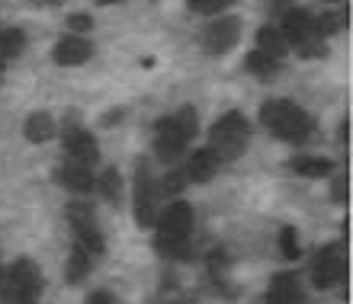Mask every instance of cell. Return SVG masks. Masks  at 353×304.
<instances>
[{
	"mask_svg": "<svg viewBox=\"0 0 353 304\" xmlns=\"http://www.w3.org/2000/svg\"><path fill=\"white\" fill-rule=\"evenodd\" d=\"M193 205H186L183 199L168 202V208H161L154 218V250L164 259H186L190 243H193Z\"/></svg>",
	"mask_w": 353,
	"mask_h": 304,
	"instance_id": "obj_1",
	"label": "cell"
},
{
	"mask_svg": "<svg viewBox=\"0 0 353 304\" xmlns=\"http://www.w3.org/2000/svg\"><path fill=\"white\" fill-rule=\"evenodd\" d=\"M257 119H261V125L273 135V138L289 141V144H302V141H308L318 129L315 119H312V112L302 109V106L292 100H283V96L263 100Z\"/></svg>",
	"mask_w": 353,
	"mask_h": 304,
	"instance_id": "obj_2",
	"label": "cell"
},
{
	"mask_svg": "<svg viewBox=\"0 0 353 304\" xmlns=\"http://www.w3.org/2000/svg\"><path fill=\"white\" fill-rule=\"evenodd\" d=\"M196 131H199V116H196L193 106H183V109L174 112V116H164V119H158V125H154V154H158L164 164L183 157L186 148H190V141L196 138Z\"/></svg>",
	"mask_w": 353,
	"mask_h": 304,
	"instance_id": "obj_3",
	"label": "cell"
},
{
	"mask_svg": "<svg viewBox=\"0 0 353 304\" xmlns=\"http://www.w3.org/2000/svg\"><path fill=\"white\" fill-rule=\"evenodd\" d=\"M248 141H251V122L238 109L219 116L212 122V129H209V148L219 154L222 164L225 160H238L248 148Z\"/></svg>",
	"mask_w": 353,
	"mask_h": 304,
	"instance_id": "obj_4",
	"label": "cell"
},
{
	"mask_svg": "<svg viewBox=\"0 0 353 304\" xmlns=\"http://www.w3.org/2000/svg\"><path fill=\"white\" fill-rule=\"evenodd\" d=\"M42 269L29 257H19L10 269H3V288L0 301L3 304H39L42 298Z\"/></svg>",
	"mask_w": 353,
	"mask_h": 304,
	"instance_id": "obj_5",
	"label": "cell"
},
{
	"mask_svg": "<svg viewBox=\"0 0 353 304\" xmlns=\"http://www.w3.org/2000/svg\"><path fill=\"white\" fill-rule=\"evenodd\" d=\"M279 32L286 36L289 48H296V55L302 58H325L327 55V42L318 36L315 17L302 7L286 10V17L279 23Z\"/></svg>",
	"mask_w": 353,
	"mask_h": 304,
	"instance_id": "obj_6",
	"label": "cell"
},
{
	"mask_svg": "<svg viewBox=\"0 0 353 304\" xmlns=\"http://www.w3.org/2000/svg\"><path fill=\"white\" fill-rule=\"evenodd\" d=\"M161 212V186L151 173L148 160L135 164V176H132V215L139 228H151Z\"/></svg>",
	"mask_w": 353,
	"mask_h": 304,
	"instance_id": "obj_7",
	"label": "cell"
},
{
	"mask_svg": "<svg viewBox=\"0 0 353 304\" xmlns=\"http://www.w3.org/2000/svg\"><path fill=\"white\" fill-rule=\"evenodd\" d=\"M68 224L74 230L77 247H84L90 257H103L106 253V240H103V230L97 224V212H93L90 202H84V199L68 202Z\"/></svg>",
	"mask_w": 353,
	"mask_h": 304,
	"instance_id": "obj_8",
	"label": "cell"
},
{
	"mask_svg": "<svg viewBox=\"0 0 353 304\" xmlns=\"http://www.w3.org/2000/svg\"><path fill=\"white\" fill-rule=\"evenodd\" d=\"M341 282H347V253L341 243H327L318 250L315 263H312V285L327 292V288H337Z\"/></svg>",
	"mask_w": 353,
	"mask_h": 304,
	"instance_id": "obj_9",
	"label": "cell"
},
{
	"mask_svg": "<svg viewBox=\"0 0 353 304\" xmlns=\"http://www.w3.org/2000/svg\"><path fill=\"white\" fill-rule=\"evenodd\" d=\"M238 42H241V19L238 17H219L203 32V52L212 58L228 55Z\"/></svg>",
	"mask_w": 353,
	"mask_h": 304,
	"instance_id": "obj_10",
	"label": "cell"
},
{
	"mask_svg": "<svg viewBox=\"0 0 353 304\" xmlns=\"http://www.w3.org/2000/svg\"><path fill=\"white\" fill-rule=\"evenodd\" d=\"M93 58V42L84 36H61L55 42V48H52V61H55L58 67H81L87 65Z\"/></svg>",
	"mask_w": 353,
	"mask_h": 304,
	"instance_id": "obj_11",
	"label": "cell"
},
{
	"mask_svg": "<svg viewBox=\"0 0 353 304\" xmlns=\"http://www.w3.org/2000/svg\"><path fill=\"white\" fill-rule=\"evenodd\" d=\"M61 144H65V154L71 157V160H81V164H87V166H93L100 160V144H97V138H93L87 129H81V125H68L65 135H61Z\"/></svg>",
	"mask_w": 353,
	"mask_h": 304,
	"instance_id": "obj_12",
	"label": "cell"
},
{
	"mask_svg": "<svg viewBox=\"0 0 353 304\" xmlns=\"http://www.w3.org/2000/svg\"><path fill=\"white\" fill-rule=\"evenodd\" d=\"M55 183L65 186V189H71V193H77V195H87V193L97 189V176H93V166L68 157L65 164L55 166Z\"/></svg>",
	"mask_w": 353,
	"mask_h": 304,
	"instance_id": "obj_13",
	"label": "cell"
},
{
	"mask_svg": "<svg viewBox=\"0 0 353 304\" xmlns=\"http://www.w3.org/2000/svg\"><path fill=\"white\" fill-rule=\"evenodd\" d=\"M219 166H222V160H219V154H215L212 148H196L193 154H190V160H186L183 176H186V183L203 186L219 173Z\"/></svg>",
	"mask_w": 353,
	"mask_h": 304,
	"instance_id": "obj_14",
	"label": "cell"
},
{
	"mask_svg": "<svg viewBox=\"0 0 353 304\" xmlns=\"http://www.w3.org/2000/svg\"><path fill=\"white\" fill-rule=\"evenodd\" d=\"M267 304H305V292L299 285V279L292 272H279L270 279Z\"/></svg>",
	"mask_w": 353,
	"mask_h": 304,
	"instance_id": "obj_15",
	"label": "cell"
},
{
	"mask_svg": "<svg viewBox=\"0 0 353 304\" xmlns=\"http://www.w3.org/2000/svg\"><path fill=\"white\" fill-rule=\"evenodd\" d=\"M23 135H26L29 144H46L58 135V125L48 112H29L26 122H23Z\"/></svg>",
	"mask_w": 353,
	"mask_h": 304,
	"instance_id": "obj_16",
	"label": "cell"
},
{
	"mask_svg": "<svg viewBox=\"0 0 353 304\" xmlns=\"http://www.w3.org/2000/svg\"><path fill=\"white\" fill-rule=\"evenodd\" d=\"M286 166L292 173L305 176V180H321V176H331L334 160H327V157H321V154H299V157H292Z\"/></svg>",
	"mask_w": 353,
	"mask_h": 304,
	"instance_id": "obj_17",
	"label": "cell"
},
{
	"mask_svg": "<svg viewBox=\"0 0 353 304\" xmlns=\"http://www.w3.org/2000/svg\"><path fill=\"white\" fill-rule=\"evenodd\" d=\"M93 272V257L87 253L84 247H71V253H68L65 259V279H68V285H81L87 276Z\"/></svg>",
	"mask_w": 353,
	"mask_h": 304,
	"instance_id": "obj_18",
	"label": "cell"
},
{
	"mask_svg": "<svg viewBox=\"0 0 353 304\" xmlns=\"http://www.w3.org/2000/svg\"><path fill=\"white\" fill-rule=\"evenodd\" d=\"M257 52H263V55L276 58V61H283V58L289 55V42L286 36L279 32V26H261L257 29Z\"/></svg>",
	"mask_w": 353,
	"mask_h": 304,
	"instance_id": "obj_19",
	"label": "cell"
},
{
	"mask_svg": "<svg viewBox=\"0 0 353 304\" xmlns=\"http://www.w3.org/2000/svg\"><path fill=\"white\" fill-rule=\"evenodd\" d=\"M244 67H248L254 77H261V80H273V77L279 74L283 61H276V58H270V55H263V52H257V48H254L251 55L244 58Z\"/></svg>",
	"mask_w": 353,
	"mask_h": 304,
	"instance_id": "obj_20",
	"label": "cell"
},
{
	"mask_svg": "<svg viewBox=\"0 0 353 304\" xmlns=\"http://www.w3.org/2000/svg\"><path fill=\"white\" fill-rule=\"evenodd\" d=\"M23 52H26V32L19 26L0 29V55H3V61H17Z\"/></svg>",
	"mask_w": 353,
	"mask_h": 304,
	"instance_id": "obj_21",
	"label": "cell"
},
{
	"mask_svg": "<svg viewBox=\"0 0 353 304\" xmlns=\"http://www.w3.org/2000/svg\"><path fill=\"white\" fill-rule=\"evenodd\" d=\"M97 189H100V195L106 199V202H119L122 195V176L116 166H106L100 173V180H97Z\"/></svg>",
	"mask_w": 353,
	"mask_h": 304,
	"instance_id": "obj_22",
	"label": "cell"
},
{
	"mask_svg": "<svg viewBox=\"0 0 353 304\" xmlns=\"http://www.w3.org/2000/svg\"><path fill=\"white\" fill-rule=\"evenodd\" d=\"M279 253H283V259H289V263H296V259L302 257V243H299L296 228L279 230Z\"/></svg>",
	"mask_w": 353,
	"mask_h": 304,
	"instance_id": "obj_23",
	"label": "cell"
},
{
	"mask_svg": "<svg viewBox=\"0 0 353 304\" xmlns=\"http://www.w3.org/2000/svg\"><path fill=\"white\" fill-rule=\"evenodd\" d=\"M232 3H238V0H186V7L199 13V17H215V13L228 10Z\"/></svg>",
	"mask_w": 353,
	"mask_h": 304,
	"instance_id": "obj_24",
	"label": "cell"
},
{
	"mask_svg": "<svg viewBox=\"0 0 353 304\" xmlns=\"http://www.w3.org/2000/svg\"><path fill=\"white\" fill-rule=\"evenodd\" d=\"M68 29H71L74 36H84V32L93 29V17L90 13H71V17H68Z\"/></svg>",
	"mask_w": 353,
	"mask_h": 304,
	"instance_id": "obj_25",
	"label": "cell"
},
{
	"mask_svg": "<svg viewBox=\"0 0 353 304\" xmlns=\"http://www.w3.org/2000/svg\"><path fill=\"white\" fill-rule=\"evenodd\" d=\"M161 186V193H168V195H176L180 189L186 186V176L180 173V170H170L168 176H164V183H158Z\"/></svg>",
	"mask_w": 353,
	"mask_h": 304,
	"instance_id": "obj_26",
	"label": "cell"
},
{
	"mask_svg": "<svg viewBox=\"0 0 353 304\" xmlns=\"http://www.w3.org/2000/svg\"><path fill=\"white\" fill-rule=\"evenodd\" d=\"M84 304H116V298H112L106 288H97V292H90V295H87Z\"/></svg>",
	"mask_w": 353,
	"mask_h": 304,
	"instance_id": "obj_27",
	"label": "cell"
},
{
	"mask_svg": "<svg viewBox=\"0 0 353 304\" xmlns=\"http://www.w3.org/2000/svg\"><path fill=\"white\" fill-rule=\"evenodd\" d=\"M334 199L337 202H347V180H334Z\"/></svg>",
	"mask_w": 353,
	"mask_h": 304,
	"instance_id": "obj_28",
	"label": "cell"
},
{
	"mask_svg": "<svg viewBox=\"0 0 353 304\" xmlns=\"http://www.w3.org/2000/svg\"><path fill=\"white\" fill-rule=\"evenodd\" d=\"M32 3H36V7H61L65 0H32Z\"/></svg>",
	"mask_w": 353,
	"mask_h": 304,
	"instance_id": "obj_29",
	"label": "cell"
},
{
	"mask_svg": "<svg viewBox=\"0 0 353 304\" xmlns=\"http://www.w3.org/2000/svg\"><path fill=\"white\" fill-rule=\"evenodd\" d=\"M100 7H112V3H129V0H97Z\"/></svg>",
	"mask_w": 353,
	"mask_h": 304,
	"instance_id": "obj_30",
	"label": "cell"
},
{
	"mask_svg": "<svg viewBox=\"0 0 353 304\" xmlns=\"http://www.w3.org/2000/svg\"><path fill=\"white\" fill-rule=\"evenodd\" d=\"M327 3H347V0H327Z\"/></svg>",
	"mask_w": 353,
	"mask_h": 304,
	"instance_id": "obj_31",
	"label": "cell"
},
{
	"mask_svg": "<svg viewBox=\"0 0 353 304\" xmlns=\"http://www.w3.org/2000/svg\"><path fill=\"white\" fill-rule=\"evenodd\" d=\"M3 65H7V61H3V55H0V71H3Z\"/></svg>",
	"mask_w": 353,
	"mask_h": 304,
	"instance_id": "obj_32",
	"label": "cell"
},
{
	"mask_svg": "<svg viewBox=\"0 0 353 304\" xmlns=\"http://www.w3.org/2000/svg\"><path fill=\"white\" fill-rule=\"evenodd\" d=\"M0 288H3V269H0Z\"/></svg>",
	"mask_w": 353,
	"mask_h": 304,
	"instance_id": "obj_33",
	"label": "cell"
},
{
	"mask_svg": "<svg viewBox=\"0 0 353 304\" xmlns=\"http://www.w3.org/2000/svg\"><path fill=\"white\" fill-rule=\"evenodd\" d=\"M164 304H186V301H164Z\"/></svg>",
	"mask_w": 353,
	"mask_h": 304,
	"instance_id": "obj_34",
	"label": "cell"
}]
</instances>
